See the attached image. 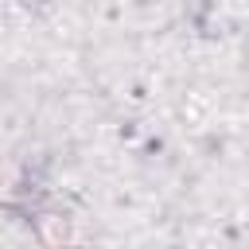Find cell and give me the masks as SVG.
Wrapping results in <instances>:
<instances>
[{"mask_svg": "<svg viewBox=\"0 0 249 249\" xmlns=\"http://www.w3.org/2000/svg\"><path fill=\"white\" fill-rule=\"evenodd\" d=\"M35 230H39V237H43L51 249H62V245H66V237H70V233H66V218H62V214H39V218H35Z\"/></svg>", "mask_w": 249, "mask_h": 249, "instance_id": "cell-1", "label": "cell"}]
</instances>
